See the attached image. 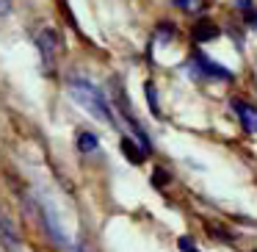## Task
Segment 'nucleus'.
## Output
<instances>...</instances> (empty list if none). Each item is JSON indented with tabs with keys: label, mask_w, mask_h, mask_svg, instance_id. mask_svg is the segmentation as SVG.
I'll list each match as a JSON object with an SVG mask.
<instances>
[{
	"label": "nucleus",
	"mask_w": 257,
	"mask_h": 252,
	"mask_svg": "<svg viewBox=\"0 0 257 252\" xmlns=\"http://www.w3.org/2000/svg\"><path fill=\"white\" fill-rule=\"evenodd\" d=\"M69 97H72L78 106H83L91 117L102 119V122H111V111H108L105 97L100 95L94 83H89L86 78H69Z\"/></svg>",
	"instance_id": "nucleus-1"
},
{
	"label": "nucleus",
	"mask_w": 257,
	"mask_h": 252,
	"mask_svg": "<svg viewBox=\"0 0 257 252\" xmlns=\"http://www.w3.org/2000/svg\"><path fill=\"white\" fill-rule=\"evenodd\" d=\"M36 42H39V50H42L45 64H53V61H56V53H58V34H56V31L45 28Z\"/></svg>",
	"instance_id": "nucleus-2"
},
{
	"label": "nucleus",
	"mask_w": 257,
	"mask_h": 252,
	"mask_svg": "<svg viewBox=\"0 0 257 252\" xmlns=\"http://www.w3.org/2000/svg\"><path fill=\"white\" fill-rule=\"evenodd\" d=\"M194 64L202 69V75H213V78H218V80H229V78H232V72H229V69L213 64L207 56H194Z\"/></svg>",
	"instance_id": "nucleus-3"
},
{
	"label": "nucleus",
	"mask_w": 257,
	"mask_h": 252,
	"mask_svg": "<svg viewBox=\"0 0 257 252\" xmlns=\"http://www.w3.org/2000/svg\"><path fill=\"white\" fill-rule=\"evenodd\" d=\"M218 34H221V31H218V25L216 23H210V20H199V23L194 25V39L199 42H213V39H218Z\"/></svg>",
	"instance_id": "nucleus-4"
},
{
	"label": "nucleus",
	"mask_w": 257,
	"mask_h": 252,
	"mask_svg": "<svg viewBox=\"0 0 257 252\" xmlns=\"http://www.w3.org/2000/svg\"><path fill=\"white\" fill-rule=\"evenodd\" d=\"M235 111H238L243 128L249 130V133H257V108L254 106H246V103H240V100H235Z\"/></svg>",
	"instance_id": "nucleus-5"
},
{
	"label": "nucleus",
	"mask_w": 257,
	"mask_h": 252,
	"mask_svg": "<svg viewBox=\"0 0 257 252\" xmlns=\"http://www.w3.org/2000/svg\"><path fill=\"white\" fill-rule=\"evenodd\" d=\"M122 150H124V155L130 158V163H141V158H144V152L133 144V139H124L122 141Z\"/></svg>",
	"instance_id": "nucleus-6"
},
{
	"label": "nucleus",
	"mask_w": 257,
	"mask_h": 252,
	"mask_svg": "<svg viewBox=\"0 0 257 252\" xmlns=\"http://www.w3.org/2000/svg\"><path fill=\"white\" fill-rule=\"evenodd\" d=\"M174 6L188 12V14H199L205 9V0H174Z\"/></svg>",
	"instance_id": "nucleus-7"
},
{
	"label": "nucleus",
	"mask_w": 257,
	"mask_h": 252,
	"mask_svg": "<svg viewBox=\"0 0 257 252\" xmlns=\"http://www.w3.org/2000/svg\"><path fill=\"white\" fill-rule=\"evenodd\" d=\"M97 144H100V141H97V136H94V133H80V136H78V147H80L83 152L97 150Z\"/></svg>",
	"instance_id": "nucleus-8"
},
{
	"label": "nucleus",
	"mask_w": 257,
	"mask_h": 252,
	"mask_svg": "<svg viewBox=\"0 0 257 252\" xmlns=\"http://www.w3.org/2000/svg\"><path fill=\"white\" fill-rule=\"evenodd\" d=\"M147 97H150L152 114H161V108H158V97H155V86H152V83H147Z\"/></svg>",
	"instance_id": "nucleus-9"
},
{
	"label": "nucleus",
	"mask_w": 257,
	"mask_h": 252,
	"mask_svg": "<svg viewBox=\"0 0 257 252\" xmlns=\"http://www.w3.org/2000/svg\"><path fill=\"white\" fill-rule=\"evenodd\" d=\"M12 12V0H0V17Z\"/></svg>",
	"instance_id": "nucleus-10"
}]
</instances>
